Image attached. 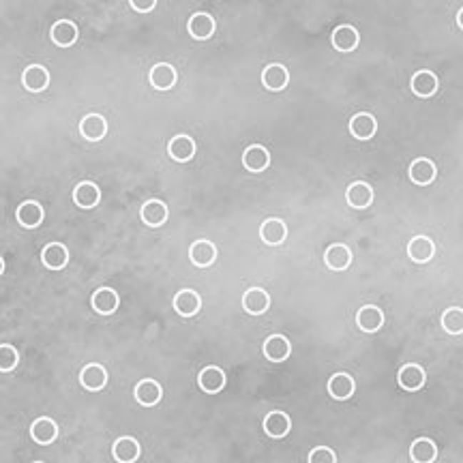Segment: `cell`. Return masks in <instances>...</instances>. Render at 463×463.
I'll return each instance as SVG.
<instances>
[{
	"mask_svg": "<svg viewBox=\"0 0 463 463\" xmlns=\"http://www.w3.org/2000/svg\"><path fill=\"white\" fill-rule=\"evenodd\" d=\"M215 29H217V22L210 14L206 11H198L189 18V24H187V31L189 35L195 39V41H206L215 35Z\"/></svg>",
	"mask_w": 463,
	"mask_h": 463,
	"instance_id": "cell-1",
	"label": "cell"
},
{
	"mask_svg": "<svg viewBox=\"0 0 463 463\" xmlns=\"http://www.w3.org/2000/svg\"><path fill=\"white\" fill-rule=\"evenodd\" d=\"M73 202H76L80 208H84V210L95 208V206L101 202V189H99V185H95L93 180H82V183H78L76 189H73Z\"/></svg>",
	"mask_w": 463,
	"mask_h": 463,
	"instance_id": "cell-2",
	"label": "cell"
},
{
	"mask_svg": "<svg viewBox=\"0 0 463 463\" xmlns=\"http://www.w3.org/2000/svg\"><path fill=\"white\" fill-rule=\"evenodd\" d=\"M16 217H18V223H20L22 228H26V230H35V228L41 225L46 213H44V206H41L39 202H35V200H26V202H22V204L18 206Z\"/></svg>",
	"mask_w": 463,
	"mask_h": 463,
	"instance_id": "cell-3",
	"label": "cell"
},
{
	"mask_svg": "<svg viewBox=\"0 0 463 463\" xmlns=\"http://www.w3.org/2000/svg\"><path fill=\"white\" fill-rule=\"evenodd\" d=\"M91 305H93V309H95L99 315H112V313H116V309L121 307V296H118V292L112 290V288H99V290L93 294Z\"/></svg>",
	"mask_w": 463,
	"mask_h": 463,
	"instance_id": "cell-4",
	"label": "cell"
},
{
	"mask_svg": "<svg viewBox=\"0 0 463 463\" xmlns=\"http://www.w3.org/2000/svg\"><path fill=\"white\" fill-rule=\"evenodd\" d=\"M108 133V121L101 114H86L80 121V136L88 142H99Z\"/></svg>",
	"mask_w": 463,
	"mask_h": 463,
	"instance_id": "cell-5",
	"label": "cell"
},
{
	"mask_svg": "<svg viewBox=\"0 0 463 463\" xmlns=\"http://www.w3.org/2000/svg\"><path fill=\"white\" fill-rule=\"evenodd\" d=\"M345 202L354 208V210H365L371 206L373 202V189L371 185L362 183V180H356L347 187L345 191Z\"/></svg>",
	"mask_w": 463,
	"mask_h": 463,
	"instance_id": "cell-6",
	"label": "cell"
},
{
	"mask_svg": "<svg viewBox=\"0 0 463 463\" xmlns=\"http://www.w3.org/2000/svg\"><path fill=\"white\" fill-rule=\"evenodd\" d=\"M356 326L362 332H377L384 326V311L375 305H365L356 313Z\"/></svg>",
	"mask_w": 463,
	"mask_h": 463,
	"instance_id": "cell-7",
	"label": "cell"
},
{
	"mask_svg": "<svg viewBox=\"0 0 463 463\" xmlns=\"http://www.w3.org/2000/svg\"><path fill=\"white\" fill-rule=\"evenodd\" d=\"M80 384H82L86 390H91V392L103 390L106 384H108V371H106V367H101L99 362L86 365V367L80 371Z\"/></svg>",
	"mask_w": 463,
	"mask_h": 463,
	"instance_id": "cell-8",
	"label": "cell"
},
{
	"mask_svg": "<svg viewBox=\"0 0 463 463\" xmlns=\"http://www.w3.org/2000/svg\"><path fill=\"white\" fill-rule=\"evenodd\" d=\"M397 382H399L401 388L414 392V390H420V388L424 386V382H427V373H424V369H422L420 365L409 362V365H403V367L399 369V373H397Z\"/></svg>",
	"mask_w": 463,
	"mask_h": 463,
	"instance_id": "cell-9",
	"label": "cell"
},
{
	"mask_svg": "<svg viewBox=\"0 0 463 463\" xmlns=\"http://www.w3.org/2000/svg\"><path fill=\"white\" fill-rule=\"evenodd\" d=\"M22 84L31 93H44L50 86V71L44 65H31L22 73Z\"/></svg>",
	"mask_w": 463,
	"mask_h": 463,
	"instance_id": "cell-10",
	"label": "cell"
},
{
	"mask_svg": "<svg viewBox=\"0 0 463 463\" xmlns=\"http://www.w3.org/2000/svg\"><path fill=\"white\" fill-rule=\"evenodd\" d=\"M377 131V121L373 114L369 112H360V114H354L352 121H350V133L356 138V140H371Z\"/></svg>",
	"mask_w": 463,
	"mask_h": 463,
	"instance_id": "cell-11",
	"label": "cell"
},
{
	"mask_svg": "<svg viewBox=\"0 0 463 463\" xmlns=\"http://www.w3.org/2000/svg\"><path fill=\"white\" fill-rule=\"evenodd\" d=\"M292 354V343L285 335H270L264 341V356L273 362H283Z\"/></svg>",
	"mask_w": 463,
	"mask_h": 463,
	"instance_id": "cell-12",
	"label": "cell"
},
{
	"mask_svg": "<svg viewBox=\"0 0 463 463\" xmlns=\"http://www.w3.org/2000/svg\"><path fill=\"white\" fill-rule=\"evenodd\" d=\"M140 452H142V446L136 437H118L112 446V454L118 463H136L140 459Z\"/></svg>",
	"mask_w": 463,
	"mask_h": 463,
	"instance_id": "cell-13",
	"label": "cell"
},
{
	"mask_svg": "<svg viewBox=\"0 0 463 463\" xmlns=\"http://www.w3.org/2000/svg\"><path fill=\"white\" fill-rule=\"evenodd\" d=\"M168 215H170V210H168V206L161 200H148L140 208V219L148 228H161L168 221Z\"/></svg>",
	"mask_w": 463,
	"mask_h": 463,
	"instance_id": "cell-14",
	"label": "cell"
},
{
	"mask_svg": "<svg viewBox=\"0 0 463 463\" xmlns=\"http://www.w3.org/2000/svg\"><path fill=\"white\" fill-rule=\"evenodd\" d=\"M174 309L183 317H193L202 309V298L195 290H180L174 296Z\"/></svg>",
	"mask_w": 463,
	"mask_h": 463,
	"instance_id": "cell-15",
	"label": "cell"
},
{
	"mask_svg": "<svg viewBox=\"0 0 463 463\" xmlns=\"http://www.w3.org/2000/svg\"><path fill=\"white\" fill-rule=\"evenodd\" d=\"M225 382H228V377H225L223 369H219V367H215V365L202 369V371H200V377H198L200 388H202L204 392H208V395L221 392V390L225 388Z\"/></svg>",
	"mask_w": 463,
	"mask_h": 463,
	"instance_id": "cell-16",
	"label": "cell"
},
{
	"mask_svg": "<svg viewBox=\"0 0 463 463\" xmlns=\"http://www.w3.org/2000/svg\"><path fill=\"white\" fill-rule=\"evenodd\" d=\"M270 307V296L262 288H251L243 294V309L249 315H262Z\"/></svg>",
	"mask_w": 463,
	"mask_h": 463,
	"instance_id": "cell-17",
	"label": "cell"
},
{
	"mask_svg": "<svg viewBox=\"0 0 463 463\" xmlns=\"http://www.w3.org/2000/svg\"><path fill=\"white\" fill-rule=\"evenodd\" d=\"M133 395H136V401H138L140 405H144V407H151V405H157V403L161 401V397H163V390H161V384H159V382H155V380L146 377V380L138 382V386H136Z\"/></svg>",
	"mask_w": 463,
	"mask_h": 463,
	"instance_id": "cell-18",
	"label": "cell"
},
{
	"mask_svg": "<svg viewBox=\"0 0 463 463\" xmlns=\"http://www.w3.org/2000/svg\"><path fill=\"white\" fill-rule=\"evenodd\" d=\"M262 427H264L266 435H270V437H275V439H281V437H285V435L290 433L292 420H290V416H288L285 412L275 409V412H268V414H266Z\"/></svg>",
	"mask_w": 463,
	"mask_h": 463,
	"instance_id": "cell-19",
	"label": "cell"
},
{
	"mask_svg": "<svg viewBox=\"0 0 463 463\" xmlns=\"http://www.w3.org/2000/svg\"><path fill=\"white\" fill-rule=\"evenodd\" d=\"M168 155L178 161V163H187L195 157V142L189 136H176L170 140L168 144Z\"/></svg>",
	"mask_w": 463,
	"mask_h": 463,
	"instance_id": "cell-20",
	"label": "cell"
},
{
	"mask_svg": "<svg viewBox=\"0 0 463 463\" xmlns=\"http://www.w3.org/2000/svg\"><path fill=\"white\" fill-rule=\"evenodd\" d=\"M189 258H191L193 266L206 268L217 260V247H215L213 240H195L189 247Z\"/></svg>",
	"mask_w": 463,
	"mask_h": 463,
	"instance_id": "cell-21",
	"label": "cell"
},
{
	"mask_svg": "<svg viewBox=\"0 0 463 463\" xmlns=\"http://www.w3.org/2000/svg\"><path fill=\"white\" fill-rule=\"evenodd\" d=\"M41 262L46 264V268L50 270H61L67 266L69 262V249L63 243H50L44 247L41 251Z\"/></svg>",
	"mask_w": 463,
	"mask_h": 463,
	"instance_id": "cell-22",
	"label": "cell"
},
{
	"mask_svg": "<svg viewBox=\"0 0 463 463\" xmlns=\"http://www.w3.org/2000/svg\"><path fill=\"white\" fill-rule=\"evenodd\" d=\"M262 84H264V88H268V91H273V93H279V91H283V88L290 84V73H288V69H285L283 65L273 63V65H268V67L264 69V73H262Z\"/></svg>",
	"mask_w": 463,
	"mask_h": 463,
	"instance_id": "cell-23",
	"label": "cell"
},
{
	"mask_svg": "<svg viewBox=\"0 0 463 463\" xmlns=\"http://www.w3.org/2000/svg\"><path fill=\"white\" fill-rule=\"evenodd\" d=\"M260 238H262L266 245L277 247V245H281V243L288 238V228H285V223H283L281 219L270 217V219H266V221L260 225Z\"/></svg>",
	"mask_w": 463,
	"mask_h": 463,
	"instance_id": "cell-24",
	"label": "cell"
},
{
	"mask_svg": "<svg viewBox=\"0 0 463 463\" xmlns=\"http://www.w3.org/2000/svg\"><path fill=\"white\" fill-rule=\"evenodd\" d=\"M324 262H326V266H328L330 270L341 273V270H345V268L352 264V251H350L343 243H335V245H330V247L326 249Z\"/></svg>",
	"mask_w": 463,
	"mask_h": 463,
	"instance_id": "cell-25",
	"label": "cell"
},
{
	"mask_svg": "<svg viewBox=\"0 0 463 463\" xmlns=\"http://www.w3.org/2000/svg\"><path fill=\"white\" fill-rule=\"evenodd\" d=\"M326 388H328V392H330L332 399H337V401H345V399H350V397L354 395V390H356V382H354V377L347 375V373H335V375L328 380Z\"/></svg>",
	"mask_w": 463,
	"mask_h": 463,
	"instance_id": "cell-26",
	"label": "cell"
},
{
	"mask_svg": "<svg viewBox=\"0 0 463 463\" xmlns=\"http://www.w3.org/2000/svg\"><path fill=\"white\" fill-rule=\"evenodd\" d=\"M243 166L249 170V172H264L268 166H270V153L260 146V144H253L249 146L245 153H243Z\"/></svg>",
	"mask_w": 463,
	"mask_h": 463,
	"instance_id": "cell-27",
	"label": "cell"
},
{
	"mask_svg": "<svg viewBox=\"0 0 463 463\" xmlns=\"http://www.w3.org/2000/svg\"><path fill=\"white\" fill-rule=\"evenodd\" d=\"M31 437L37 442V444H52L56 437H58V424L48 418V416H41L37 418L33 424H31Z\"/></svg>",
	"mask_w": 463,
	"mask_h": 463,
	"instance_id": "cell-28",
	"label": "cell"
},
{
	"mask_svg": "<svg viewBox=\"0 0 463 463\" xmlns=\"http://www.w3.org/2000/svg\"><path fill=\"white\" fill-rule=\"evenodd\" d=\"M358 41H360V35L354 26L350 24H343V26H337L332 31V46L335 50L339 52H352L358 48Z\"/></svg>",
	"mask_w": 463,
	"mask_h": 463,
	"instance_id": "cell-29",
	"label": "cell"
},
{
	"mask_svg": "<svg viewBox=\"0 0 463 463\" xmlns=\"http://www.w3.org/2000/svg\"><path fill=\"white\" fill-rule=\"evenodd\" d=\"M407 174H409V180H412L414 185H420V187H424V185L433 183V178H435L437 170H435L433 161H429V159L420 157V159L412 161V166H409Z\"/></svg>",
	"mask_w": 463,
	"mask_h": 463,
	"instance_id": "cell-30",
	"label": "cell"
},
{
	"mask_svg": "<svg viewBox=\"0 0 463 463\" xmlns=\"http://www.w3.org/2000/svg\"><path fill=\"white\" fill-rule=\"evenodd\" d=\"M50 37L58 48H69L78 41V26L71 20H61L52 26Z\"/></svg>",
	"mask_w": 463,
	"mask_h": 463,
	"instance_id": "cell-31",
	"label": "cell"
},
{
	"mask_svg": "<svg viewBox=\"0 0 463 463\" xmlns=\"http://www.w3.org/2000/svg\"><path fill=\"white\" fill-rule=\"evenodd\" d=\"M148 80L157 91H168V88H172L176 84V69L172 65H168V63H157L151 69Z\"/></svg>",
	"mask_w": 463,
	"mask_h": 463,
	"instance_id": "cell-32",
	"label": "cell"
},
{
	"mask_svg": "<svg viewBox=\"0 0 463 463\" xmlns=\"http://www.w3.org/2000/svg\"><path fill=\"white\" fill-rule=\"evenodd\" d=\"M435 253V247H433V240H429L427 236H414L409 243H407V255L412 262L416 264H424L433 258Z\"/></svg>",
	"mask_w": 463,
	"mask_h": 463,
	"instance_id": "cell-33",
	"label": "cell"
},
{
	"mask_svg": "<svg viewBox=\"0 0 463 463\" xmlns=\"http://www.w3.org/2000/svg\"><path fill=\"white\" fill-rule=\"evenodd\" d=\"M409 457L414 463H433L437 457V446L429 437H418L409 446Z\"/></svg>",
	"mask_w": 463,
	"mask_h": 463,
	"instance_id": "cell-34",
	"label": "cell"
},
{
	"mask_svg": "<svg viewBox=\"0 0 463 463\" xmlns=\"http://www.w3.org/2000/svg\"><path fill=\"white\" fill-rule=\"evenodd\" d=\"M409 86H412V93H414V95H418V97H431V95L437 91V78H435L431 71L420 69V71H416V73L412 76Z\"/></svg>",
	"mask_w": 463,
	"mask_h": 463,
	"instance_id": "cell-35",
	"label": "cell"
},
{
	"mask_svg": "<svg viewBox=\"0 0 463 463\" xmlns=\"http://www.w3.org/2000/svg\"><path fill=\"white\" fill-rule=\"evenodd\" d=\"M442 328L450 335L463 332V311L459 307H450L442 313Z\"/></svg>",
	"mask_w": 463,
	"mask_h": 463,
	"instance_id": "cell-36",
	"label": "cell"
},
{
	"mask_svg": "<svg viewBox=\"0 0 463 463\" xmlns=\"http://www.w3.org/2000/svg\"><path fill=\"white\" fill-rule=\"evenodd\" d=\"M20 362V354L11 343H0V371L9 373L18 367Z\"/></svg>",
	"mask_w": 463,
	"mask_h": 463,
	"instance_id": "cell-37",
	"label": "cell"
},
{
	"mask_svg": "<svg viewBox=\"0 0 463 463\" xmlns=\"http://www.w3.org/2000/svg\"><path fill=\"white\" fill-rule=\"evenodd\" d=\"M309 463H337V457H335L332 448H328V446H315L309 452Z\"/></svg>",
	"mask_w": 463,
	"mask_h": 463,
	"instance_id": "cell-38",
	"label": "cell"
},
{
	"mask_svg": "<svg viewBox=\"0 0 463 463\" xmlns=\"http://www.w3.org/2000/svg\"><path fill=\"white\" fill-rule=\"evenodd\" d=\"M131 9L140 11V14H146V11H153L157 7V0H148V3H140V0H131Z\"/></svg>",
	"mask_w": 463,
	"mask_h": 463,
	"instance_id": "cell-39",
	"label": "cell"
},
{
	"mask_svg": "<svg viewBox=\"0 0 463 463\" xmlns=\"http://www.w3.org/2000/svg\"><path fill=\"white\" fill-rule=\"evenodd\" d=\"M457 24H459V26H463V9L457 14Z\"/></svg>",
	"mask_w": 463,
	"mask_h": 463,
	"instance_id": "cell-40",
	"label": "cell"
},
{
	"mask_svg": "<svg viewBox=\"0 0 463 463\" xmlns=\"http://www.w3.org/2000/svg\"><path fill=\"white\" fill-rule=\"evenodd\" d=\"M3 270H5V260L0 258V275H3Z\"/></svg>",
	"mask_w": 463,
	"mask_h": 463,
	"instance_id": "cell-41",
	"label": "cell"
},
{
	"mask_svg": "<svg viewBox=\"0 0 463 463\" xmlns=\"http://www.w3.org/2000/svg\"><path fill=\"white\" fill-rule=\"evenodd\" d=\"M35 463H44V461H35Z\"/></svg>",
	"mask_w": 463,
	"mask_h": 463,
	"instance_id": "cell-42",
	"label": "cell"
}]
</instances>
